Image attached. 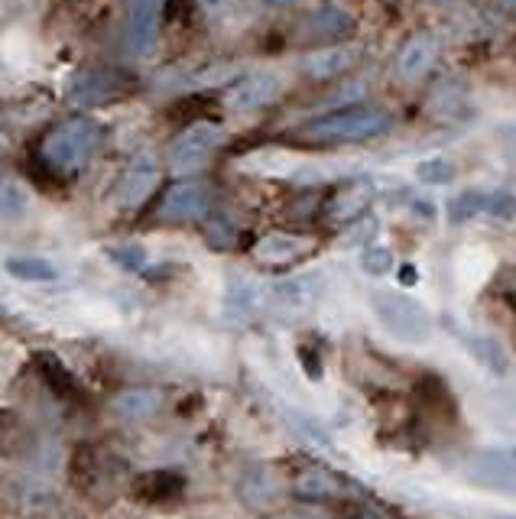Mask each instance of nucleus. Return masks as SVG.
I'll list each match as a JSON object with an SVG mask.
<instances>
[{"label":"nucleus","mask_w":516,"mask_h":519,"mask_svg":"<svg viewBox=\"0 0 516 519\" xmlns=\"http://www.w3.org/2000/svg\"><path fill=\"white\" fill-rule=\"evenodd\" d=\"M205 241L215 247V250H231L234 241H237V228L228 215H211L205 218Z\"/></svg>","instance_id":"bb28decb"},{"label":"nucleus","mask_w":516,"mask_h":519,"mask_svg":"<svg viewBox=\"0 0 516 519\" xmlns=\"http://www.w3.org/2000/svg\"><path fill=\"white\" fill-rule=\"evenodd\" d=\"M312 247H315L312 237L289 234V231H273V234H263L250 254H254V260L260 266H293L306 254H312Z\"/></svg>","instance_id":"ddd939ff"},{"label":"nucleus","mask_w":516,"mask_h":519,"mask_svg":"<svg viewBox=\"0 0 516 519\" xmlns=\"http://www.w3.org/2000/svg\"><path fill=\"white\" fill-rule=\"evenodd\" d=\"M296 357H299V367L306 370V377L312 380V383H319L322 380V374H325V364H322V354L312 348V344H299V351H296Z\"/></svg>","instance_id":"473e14b6"},{"label":"nucleus","mask_w":516,"mask_h":519,"mask_svg":"<svg viewBox=\"0 0 516 519\" xmlns=\"http://www.w3.org/2000/svg\"><path fill=\"white\" fill-rule=\"evenodd\" d=\"M393 127L390 114L370 104H348V108L325 111L302 124V137L315 143H367L383 137Z\"/></svg>","instance_id":"f03ea898"},{"label":"nucleus","mask_w":516,"mask_h":519,"mask_svg":"<svg viewBox=\"0 0 516 519\" xmlns=\"http://www.w3.org/2000/svg\"><path fill=\"white\" fill-rule=\"evenodd\" d=\"M30 208V195L20 182L0 179V218H23Z\"/></svg>","instance_id":"a878e982"},{"label":"nucleus","mask_w":516,"mask_h":519,"mask_svg":"<svg viewBox=\"0 0 516 519\" xmlns=\"http://www.w3.org/2000/svg\"><path fill=\"white\" fill-rule=\"evenodd\" d=\"M237 490H241L244 503H250V507H263V503H270L276 497V484H273V477H270L267 468H250V471H244Z\"/></svg>","instance_id":"b1692460"},{"label":"nucleus","mask_w":516,"mask_h":519,"mask_svg":"<svg viewBox=\"0 0 516 519\" xmlns=\"http://www.w3.org/2000/svg\"><path fill=\"white\" fill-rule=\"evenodd\" d=\"M370 202H374V189H370L367 182L344 185V189H338L325 202V218L341 221V224H351V221H357L361 215H367Z\"/></svg>","instance_id":"a211bd4d"},{"label":"nucleus","mask_w":516,"mask_h":519,"mask_svg":"<svg viewBox=\"0 0 516 519\" xmlns=\"http://www.w3.org/2000/svg\"><path fill=\"white\" fill-rule=\"evenodd\" d=\"M455 335L461 338V344L468 348V354L484 370H491L494 377H507L510 374V354H507V348L497 338H491V335H468V331H458V328H455Z\"/></svg>","instance_id":"6ab92c4d"},{"label":"nucleus","mask_w":516,"mask_h":519,"mask_svg":"<svg viewBox=\"0 0 516 519\" xmlns=\"http://www.w3.org/2000/svg\"><path fill=\"white\" fill-rule=\"evenodd\" d=\"M416 179L422 185H448L455 179V163L445 156H429L416 166Z\"/></svg>","instance_id":"cd10ccee"},{"label":"nucleus","mask_w":516,"mask_h":519,"mask_svg":"<svg viewBox=\"0 0 516 519\" xmlns=\"http://www.w3.org/2000/svg\"><path fill=\"white\" fill-rule=\"evenodd\" d=\"M435 4H448V0H435Z\"/></svg>","instance_id":"a19ab883"},{"label":"nucleus","mask_w":516,"mask_h":519,"mask_svg":"<svg viewBox=\"0 0 516 519\" xmlns=\"http://www.w3.org/2000/svg\"><path fill=\"white\" fill-rule=\"evenodd\" d=\"M296 497L302 500H309V503H322L328 497H335L338 494V481H335V474H328L322 468H312L306 474H299V481H296Z\"/></svg>","instance_id":"5701e85b"},{"label":"nucleus","mask_w":516,"mask_h":519,"mask_svg":"<svg viewBox=\"0 0 516 519\" xmlns=\"http://www.w3.org/2000/svg\"><path fill=\"white\" fill-rule=\"evenodd\" d=\"M435 59H439V36L429 33V30H419L406 39L396 52L393 59V72L400 82H419V78H426L432 72Z\"/></svg>","instance_id":"9d476101"},{"label":"nucleus","mask_w":516,"mask_h":519,"mask_svg":"<svg viewBox=\"0 0 516 519\" xmlns=\"http://www.w3.org/2000/svg\"><path fill=\"white\" fill-rule=\"evenodd\" d=\"M484 205H487V192L484 189L458 192L452 202H448V221H452V224H468L471 218L484 215Z\"/></svg>","instance_id":"393cba45"},{"label":"nucleus","mask_w":516,"mask_h":519,"mask_svg":"<svg viewBox=\"0 0 516 519\" xmlns=\"http://www.w3.org/2000/svg\"><path fill=\"white\" fill-rule=\"evenodd\" d=\"M276 98H280V78L270 72H250L237 78V82H231L224 104H228L234 114H254V111L270 108Z\"/></svg>","instance_id":"1a4fd4ad"},{"label":"nucleus","mask_w":516,"mask_h":519,"mask_svg":"<svg viewBox=\"0 0 516 519\" xmlns=\"http://www.w3.org/2000/svg\"><path fill=\"white\" fill-rule=\"evenodd\" d=\"M267 4H273V7H286V4H296V0H267Z\"/></svg>","instance_id":"ea45409f"},{"label":"nucleus","mask_w":516,"mask_h":519,"mask_svg":"<svg viewBox=\"0 0 516 519\" xmlns=\"http://www.w3.org/2000/svg\"><path fill=\"white\" fill-rule=\"evenodd\" d=\"M361 519H393L390 513H383V510H364Z\"/></svg>","instance_id":"4c0bfd02"},{"label":"nucleus","mask_w":516,"mask_h":519,"mask_svg":"<svg viewBox=\"0 0 516 519\" xmlns=\"http://www.w3.org/2000/svg\"><path fill=\"white\" fill-rule=\"evenodd\" d=\"M127 464L104 451L98 445H78L72 455V468H69V481L78 494H85L91 500H108L117 494V484L124 481Z\"/></svg>","instance_id":"20e7f679"},{"label":"nucleus","mask_w":516,"mask_h":519,"mask_svg":"<svg viewBox=\"0 0 516 519\" xmlns=\"http://www.w3.org/2000/svg\"><path fill=\"white\" fill-rule=\"evenodd\" d=\"M484 215H491L497 221H516V195L510 189H494L487 192Z\"/></svg>","instance_id":"7c9ffc66"},{"label":"nucleus","mask_w":516,"mask_h":519,"mask_svg":"<svg viewBox=\"0 0 516 519\" xmlns=\"http://www.w3.org/2000/svg\"><path fill=\"white\" fill-rule=\"evenodd\" d=\"M396 279H400V286H416V283H419L416 263H403V266H400V276H396Z\"/></svg>","instance_id":"c9c22d12"},{"label":"nucleus","mask_w":516,"mask_h":519,"mask_svg":"<svg viewBox=\"0 0 516 519\" xmlns=\"http://www.w3.org/2000/svg\"><path fill=\"white\" fill-rule=\"evenodd\" d=\"M497 296L504 299L510 309H516V270H504L497 276Z\"/></svg>","instance_id":"72a5a7b5"},{"label":"nucleus","mask_w":516,"mask_h":519,"mask_svg":"<svg viewBox=\"0 0 516 519\" xmlns=\"http://www.w3.org/2000/svg\"><path fill=\"white\" fill-rule=\"evenodd\" d=\"M163 409V393L156 387H127L111 399V412L121 422H147Z\"/></svg>","instance_id":"f3484780"},{"label":"nucleus","mask_w":516,"mask_h":519,"mask_svg":"<svg viewBox=\"0 0 516 519\" xmlns=\"http://www.w3.org/2000/svg\"><path fill=\"white\" fill-rule=\"evenodd\" d=\"M130 497L147 507H169L185 497V477L176 471H143L130 481Z\"/></svg>","instance_id":"4468645a"},{"label":"nucleus","mask_w":516,"mask_h":519,"mask_svg":"<svg viewBox=\"0 0 516 519\" xmlns=\"http://www.w3.org/2000/svg\"><path fill=\"white\" fill-rule=\"evenodd\" d=\"M101 140H104V127L95 121V117L78 114L46 133L43 143H39L36 159L62 179V176H69V172L82 169L88 159L98 153Z\"/></svg>","instance_id":"f257e3e1"},{"label":"nucleus","mask_w":516,"mask_h":519,"mask_svg":"<svg viewBox=\"0 0 516 519\" xmlns=\"http://www.w3.org/2000/svg\"><path fill=\"white\" fill-rule=\"evenodd\" d=\"M33 367H36L39 380L46 383L49 393L56 396L59 403L82 406L85 399H88L85 390H82V383H78V377L59 361V354H52V351H36V354H33Z\"/></svg>","instance_id":"f8f14e48"},{"label":"nucleus","mask_w":516,"mask_h":519,"mask_svg":"<svg viewBox=\"0 0 516 519\" xmlns=\"http://www.w3.org/2000/svg\"><path fill=\"white\" fill-rule=\"evenodd\" d=\"M322 296V276L319 273H296V276H286L280 279L273 289H270V299L280 312L289 315H299V312H309L315 302Z\"/></svg>","instance_id":"2eb2a0df"},{"label":"nucleus","mask_w":516,"mask_h":519,"mask_svg":"<svg viewBox=\"0 0 516 519\" xmlns=\"http://www.w3.org/2000/svg\"><path fill=\"white\" fill-rule=\"evenodd\" d=\"M224 133L218 124L211 121H192L189 127H182V133L169 143L166 150V163L172 172H195L202 169L215 150L221 146Z\"/></svg>","instance_id":"39448f33"},{"label":"nucleus","mask_w":516,"mask_h":519,"mask_svg":"<svg viewBox=\"0 0 516 519\" xmlns=\"http://www.w3.org/2000/svg\"><path fill=\"white\" fill-rule=\"evenodd\" d=\"M370 309H374L380 328L390 338L403 344H426L432 338V315L422 302H416L406 292L380 289L370 292Z\"/></svg>","instance_id":"7ed1b4c3"},{"label":"nucleus","mask_w":516,"mask_h":519,"mask_svg":"<svg viewBox=\"0 0 516 519\" xmlns=\"http://www.w3.org/2000/svg\"><path fill=\"white\" fill-rule=\"evenodd\" d=\"M380 234V221L374 215H361L357 221H351V231L344 234V244H354V247H370L377 241Z\"/></svg>","instance_id":"2f4dec72"},{"label":"nucleus","mask_w":516,"mask_h":519,"mask_svg":"<svg viewBox=\"0 0 516 519\" xmlns=\"http://www.w3.org/2000/svg\"><path fill=\"white\" fill-rule=\"evenodd\" d=\"M354 17L338 4H319L309 17V33L319 39H344L354 33Z\"/></svg>","instance_id":"aec40b11"},{"label":"nucleus","mask_w":516,"mask_h":519,"mask_svg":"<svg viewBox=\"0 0 516 519\" xmlns=\"http://www.w3.org/2000/svg\"><path fill=\"white\" fill-rule=\"evenodd\" d=\"M263 305V292L257 283H250V279H231L228 286V296H224V309H228L231 318L237 322H247V318H254Z\"/></svg>","instance_id":"412c9836"},{"label":"nucleus","mask_w":516,"mask_h":519,"mask_svg":"<svg viewBox=\"0 0 516 519\" xmlns=\"http://www.w3.org/2000/svg\"><path fill=\"white\" fill-rule=\"evenodd\" d=\"M4 270L20 283H56L59 279V270L43 257H10Z\"/></svg>","instance_id":"4be33fe9"},{"label":"nucleus","mask_w":516,"mask_h":519,"mask_svg":"<svg viewBox=\"0 0 516 519\" xmlns=\"http://www.w3.org/2000/svg\"><path fill=\"white\" fill-rule=\"evenodd\" d=\"M156 185H160V163H156L153 153H140L124 169L121 185H117V198H121L124 208H140L156 192Z\"/></svg>","instance_id":"9b49d317"},{"label":"nucleus","mask_w":516,"mask_h":519,"mask_svg":"<svg viewBox=\"0 0 516 519\" xmlns=\"http://www.w3.org/2000/svg\"><path fill=\"white\" fill-rule=\"evenodd\" d=\"M211 211V189L198 179H185L169 185L156 215L169 224H189V221H205Z\"/></svg>","instance_id":"0eeeda50"},{"label":"nucleus","mask_w":516,"mask_h":519,"mask_svg":"<svg viewBox=\"0 0 516 519\" xmlns=\"http://www.w3.org/2000/svg\"><path fill=\"white\" fill-rule=\"evenodd\" d=\"M185 17H189V10H185V0H163V20L179 23Z\"/></svg>","instance_id":"f704fd0d"},{"label":"nucleus","mask_w":516,"mask_h":519,"mask_svg":"<svg viewBox=\"0 0 516 519\" xmlns=\"http://www.w3.org/2000/svg\"><path fill=\"white\" fill-rule=\"evenodd\" d=\"M497 4L504 7V10H516V0H497Z\"/></svg>","instance_id":"58836bf2"},{"label":"nucleus","mask_w":516,"mask_h":519,"mask_svg":"<svg viewBox=\"0 0 516 519\" xmlns=\"http://www.w3.org/2000/svg\"><path fill=\"white\" fill-rule=\"evenodd\" d=\"M108 257L121 266V270H127V273H143L147 270V263H150V257H147V250H143L140 244H121V247H111L108 250Z\"/></svg>","instance_id":"c756f323"},{"label":"nucleus","mask_w":516,"mask_h":519,"mask_svg":"<svg viewBox=\"0 0 516 519\" xmlns=\"http://www.w3.org/2000/svg\"><path fill=\"white\" fill-rule=\"evenodd\" d=\"M513 461H516V448H513Z\"/></svg>","instance_id":"79ce46f5"},{"label":"nucleus","mask_w":516,"mask_h":519,"mask_svg":"<svg viewBox=\"0 0 516 519\" xmlns=\"http://www.w3.org/2000/svg\"><path fill=\"white\" fill-rule=\"evenodd\" d=\"M361 56V49L344 43V46H325L319 52H312V56L302 59V72H306L312 82H332L341 72H348L351 65Z\"/></svg>","instance_id":"dca6fc26"},{"label":"nucleus","mask_w":516,"mask_h":519,"mask_svg":"<svg viewBox=\"0 0 516 519\" xmlns=\"http://www.w3.org/2000/svg\"><path fill=\"white\" fill-rule=\"evenodd\" d=\"M160 17H163V0H127L124 43L130 49V56L137 59L153 56L156 43H160Z\"/></svg>","instance_id":"423d86ee"},{"label":"nucleus","mask_w":516,"mask_h":519,"mask_svg":"<svg viewBox=\"0 0 516 519\" xmlns=\"http://www.w3.org/2000/svg\"><path fill=\"white\" fill-rule=\"evenodd\" d=\"M393 266H396V257H393V250L390 247H383V244H370L364 247V254H361V270L367 276H390L393 273Z\"/></svg>","instance_id":"c85d7f7f"},{"label":"nucleus","mask_w":516,"mask_h":519,"mask_svg":"<svg viewBox=\"0 0 516 519\" xmlns=\"http://www.w3.org/2000/svg\"><path fill=\"white\" fill-rule=\"evenodd\" d=\"M130 78L121 69H85L72 78L69 85V101L75 108H98V104H108L114 98L127 95Z\"/></svg>","instance_id":"6e6552de"},{"label":"nucleus","mask_w":516,"mask_h":519,"mask_svg":"<svg viewBox=\"0 0 516 519\" xmlns=\"http://www.w3.org/2000/svg\"><path fill=\"white\" fill-rule=\"evenodd\" d=\"M228 4H231V0H198V7L208 10V13H221Z\"/></svg>","instance_id":"e433bc0d"}]
</instances>
